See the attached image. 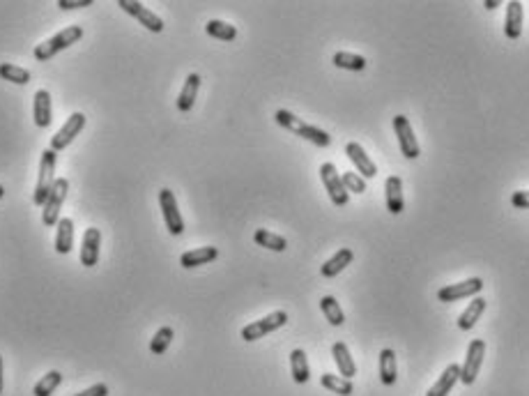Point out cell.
Returning <instances> with one entry per match:
<instances>
[{"label": "cell", "mask_w": 529, "mask_h": 396, "mask_svg": "<svg viewBox=\"0 0 529 396\" xmlns=\"http://www.w3.org/2000/svg\"><path fill=\"white\" fill-rule=\"evenodd\" d=\"M55 154L51 148H46L42 152V159H39V173H37V187L33 194V203L37 208H44V203L48 198V191H51L53 182H55Z\"/></svg>", "instance_id": "3"}, {"label": "cell", "mask_w": 529, "mask_h": 396, "mask_svg": "<svg viewBox=\"0 0 529 396\" xmlns=\"http://www.w3.org/2000/svg\"><path fill=\"white\" fill-rule=\"evenodd\" d=\"M346 157L355 164L357 171L364 178H375L378 176V166L368 159V154L364 152V148H361L359 143H348V146H346Z\"/></svg>", "instance_id": "17"}, {"label": "cell", "mask_w": 529, "mask_h": 396, "mask_svg": "<svg viewBox=\"0 0 529 396\" xmlns=\"http://www.w3.org/2000/svg\"><path fill=\"white\" fill-rule=\"evenodd\" d=\"M288 323V314L286 311H274L269 316L260 318V321H253L247 327H242V339L244 341H258L262 336H267L272 332H277L279 327H283Z\"/></svg>", "instance_id": "5"}, {"label": "cell", "mask_w": 529, "mask_h": 396, "mask_svg": "<svg viewBox=\"0 0 529 396\" xmlns=\"http://www.w3.org/2000/svg\"><path fill=\"white\" fill-rule=\"evenodd\" d=\"M290 371H292V380H295L297 385L309 382V378H311L309 357L301 348H295V350L290 353Z\"/></svg>", "instance_id": "25"}, {"label": "cell", "mask_w": 529, "mask_h": 396, "mask_svg": "<svg viewBox=\"0 0 529 396\" xmlns=\"http://www.w3.org/2000/svg\"><path fill=\"white\" fill-rule=\"evenodd\" d=\"M274 118H277V122L281 124V127H286L288 132H295L297 137L306 139L309 143H313V146L318 148H327L331 143V137L327 132H322L318 127H313V124H306L304 120H299L295 113H290L286 109H279L277 113H274Z\"/></svg>", "instance_id": "1"}, {"label": "cell", "mask_w": 529, "mask_h": 396, "mask_svg": "<svg viewBox=\"0 0 529 396\" xmlns=\"http://www.w3.org/2000/svg\"><path fill=\"white\" fill-rule=\"evenodd\" d=\"M253 242H256L258 247L269 249V251H277V254H281V251L288 249L286 237L272 233V230H267V228H258L256 233H253Z\"/></svg>", "instance_id": "27"}, {"label": "cell", "mask_w": 529, "mask_h": 396, "mask_svg": "<svg viewBox=\"0 0 529 396\" xmlns=\"http://www.w3.org/2000/svg\"><path fill=\"white\" fill-rule=\"evenodd\" d=\"M117 7H122V12H127L129 16L139 18L141 26L148 28L150 33H161L164 31V21L156 16L152 9H148L139 0H117Z\"/></svg>", "instance_id": "10"}, {"label": "cell", "mask_w": 529, "mask_h": 396, "mask_svg": "<svg viewBox=\"0 0 529 396\" xmlns=\"http://www.w3.org/2000/svg\"><path fill=\"white\" fill-rule=\"evenodd\" d=\"M58 233H55V251L58 254H70L74 249V221L65 217L58 221Z\"/></svg>", "instance_id": "23"}, {"label": "cell", "mask_w": 529, "mask_h": 396, "mask_svg": "<svg viewBox=\"0 0 529 396\" xmlns=\"http://www.w3.org/2000/svg\"><path fill=\"white\" fill-rule=\"evenodd\" d=\"M460 380V366L458 364H449L444 373L439 375V380L426 392V396H449V392L454 390V385Z\"/></svg>", "instance_id": "22"}, {"label": "cell", "mask_w": 529, "mask_h": 396, "mask_svg": "<svg viewBox=\"0 0 529 396\" xmlns=\"http://www.w3.org/2000/svg\"><path fill=\"white\" fill-rule=\"evenodd\" d=\"M85 127V115L83 113H72L70 118H67V122L60 127V132L55 134V137L51 139V150L53 152H60V150H67V146L78 137V134L83 132Z\"/></svg>", "instance_id": "12"}, {"label": "cell", "mask_w": 529, "mask_h": 396, "mask_svg": "<svg viewBox=\"0 0 529 396\" xmlns=\"http://www.w3.org/2000/svg\"><path fill=\"white\" fill-rule=\"evenodd\" d=\"M320 309H322V314H325L327 321L334 325V327H341L343 323H346V314H343V309L336 302V297L325 295V297L320 299Z\"/></svg>", "instance_id": "31"}, {"label": "cell", "mask_w": 529, "mask_h": 396, "mask_svg": "<svg viewBox=\"0 0 529 396\" xmlns=\"http://www.w3.org/2000/svg\"><path fill=\"white\" fill-rule=\"evenodd\" d=\"M159 208H161V215L166 221V228H169L171 235H182L184 233V221L180 215V208H178V198L171 189H161L159 191Z\"/></svg>", "instance_id": "8"}, {"label": "cell", "mask_w": 529, "mask_h": 396, "mask_svg": "<svg viewBox=\"0 0 529 396\" xmlns=\"http://www.w3.org/2000/svg\"><path fill=\"white\" fill-rule=\"evenodd\" d=\"M483 311H486V299L483 297H474L465 311L458 316V327L463 332H469L479 323V318L483 316Z\"/></svg>", "instance_id": "24"}, {"label": "cell", "mask_w": 529, "mask_h": 396, "mask_svg": "<svg viewBox=\"0 0 529 396\" xmlns=\"http://www.w3.org/2000/svg\"><path fill=\"white\" fill-rule=\"evenodd\" d=\"M385 194H387V210L391 215H400L405 210V196H403V180L398 176H389L385 182Z\"/></svg>", "instance_id": "15"}, {"label": "cell", "mask_w": 529, "mask_h": 396, "mask_svg": "<svg viewBox=\"0 0 529 396\" xmlns=\"http://www.w3.org/2000/svg\"><path fill=\"white\" fill-rule=\"evenodd\" d=\"M205 33H208L210 37H214V40L233 42L235 37H237V28L226 23V21H219V18H212V21H208V26H205Z\"/></svg>", "instance_id": "29"}, {"label": "cell", "mask_w": 529, "mask_h": 396, "mask_svg": "<svg viewBox=\"0 0 529 396\" xmlns=\"http://www.w3.org/2000/svg\"><path fill=\"white\" fill-rule=\"evenodd\" d=\"M481 291H483V279L472 277V279H467V282L449 284L444 288H439L437 299L439 302H458V299H463V297H474Z\"/></svg>", "instance_id": "9"}, {"label": "cell", "mask_w": 529, "mask_h": 396, "mask_svg": "<svg viewBox=\"0 0 529 396\" xmlns=\"http://www.w3.org/2000/svg\"><path fill=\"white\" fill-rule=\"evenodd\" d=\"M67 191H70V182L67 178H55L51 191H48V198L44 203V210H42V221L44 226H58V221H60V210H63V203L67 198Z\"/></svg>", "instance_id": "4"}, {"label": "cell", "mask_w": 529, "mask_h": 396, "mask_svg": "<svg viewBox=\"0 0 529 396\" xmlns=\"http://www.w3.org/2000/svg\"><path fill=\"white\" fill-rule=\"evenodd\" d=\"M394 132H396L400 152H403L407 159H417L421 154V146H419V141L415 139L412 124H410V120L405 118V115H396V118H394Z\"/></svg>", "instance_id": "11"}, {"label": "cell", "mask_w": 529, "mask_h": 396, "mask_svg": "<svg viewBox=\"0 0 529 396\" xmlns=\"http://www.w3.org/2000/svg\"><path fill=\"white\" fill-rule=\"evenodd\" d=\"M33 118H35V124L39 129H46L53 120L51 95H48V90H44V88L37 90L35 97H33Z\"/></svg>", "instance_id": "14"}, {"label": "cell", "mask_w": 529, "mask_h": 396, "mask_svg": "<svg viewBox=\"0 0 529 396\" xmlns=\"http://www.w3.org/2000/svg\"><path fill=\"white\" fill-rule=\"evenodd\" d=\"M217 258H219L217 247H198V249L184 251V254L180 256V265L184 269H191V267H198V265H208Z\"/></svg>", "instance_id": "18"}, {"label": "cell", "mask_w": 529, "mask_h": 396, "mask_svg": "<svg viewBox=\"0 0 529 396\" xmlns=\"http://www.w3.org/2000/svg\"><path fill=\"white\" fill-rule=\"evenodd\" d=\"M331 355H334V362H336V366H338L341 378L352 380V375H357V364H355V360L350 357L348 346L343 343V341H336L334 346H331Z\"/></svg>", "instance_id": "19"}, {"label": "cell", "mask_w": 529, "mask_h": 396, "mask_svg": "<svg viewBox=\"0 0 529 396\" xmlns=\"http://www.w3.org/2000/svg\"><path fill=\"white\" fill-rule=\"evenodd\" d=\"M5 196V187L3 185H0V198H3Z\"/></svg>", "instance_id": "41"}, {"label": "cell", "mask_w": 529, "mask_h": 396, "mask_svg": "<svg viewBox=\"0 0 529 396\" xmlns=\"http://www.w3.org/2000/svg\"><path fill=\"white\" fill-rule=\"evenodd\" d=\"M511 205L518 210H527L529 208V191H515L511 196Z\"/></svg>", "instance_id": "37"}, {"label": "cell", "mask_w": 529, "mask_h": 396, "mask_svg": "<svg viewBox=\"0 0 529 396\" xmlns=\"http://www.w3.org/2000/svg\"><path fill=\"white\" fill-rule=\"evenodd\" d=\"M63 382V373L60 371H48L42 380H37L33 394L35 396H51L58 387H60Z\"/></svg>", "instance_id": "33"}, {"label": "cell", "mask_w": 529, "mask_h": 396, "mask_svg": "<svg viewBox=\"0 0 529 396\" xmlns=\"http://www.w3.org/2000/svg\"><path fill=\"white\" fill-rule=\"evenodd\" d=\"M380 380L387 387L396 382V353L391 348H385L380 353Z\"/></svg>", "instance_id": "26"}, {"label": "cell", "mask_w": 529, "mask_h": 396, "mask_svg": "<svg viewBox=\"0 0 529 396\" xmlns=\"http://www.w3.org/2000/svg\"><path fill=\"white\" fill-rule=\"evenodd\" d=\"M320 385L325 390L338 394V396H350L352 392H355V387H352V380H346V378H341V375H331V373H322L320 375Z\"/></svg>", "instance_id": "30"}, {"label": "cell", "mask_w": 529, "mask_h": 396, "mask_svg": "<svg viewBox=\"0 0 529 396\" xmlns=\"http://www.w3.org/2000/svg\"><path fill=\"white\" fill-rule=\"evenodd\" d=\"M483 355H486V341L483 339H474L472 343L467 346L465 364L460 366V382H463V385H474L479 371H481Z\"/></svg>", "instance_id": "7"}, {"label": "cell", "mask_w": 529, "mask_h": 396, "mask_svg": "<svg viewBox=\"0 0 529 396\" xmlns=\"http://www.w3.org/2000/svg\"><path fill=\"white\" fill-rule=\"evenodd\" d=\"M352 258H355V254H352V249H338L334 256H331L325 265L320 267V274L325 277V279H334L336 274H341L343 269H346L350 263H352Z\"/></svg>", "instance_id": "20"}, {"label": "cell", "mask_w": 529, "mask_h": 396, "mask_svg": "<svg viewBox=\"0 0 529 396\" xmlns=\"http://www.w3.org/2000/svg\"><path fill=\"white\" fill-rule=\"evenodd\" d=\"M74 396H109V387H106L104 382H97V385H92V387H87Z\"/></svg>", "instance_id": "36"}, {"label": "cell", "mask_w": 529, "mask_h": 396, "mask_svg": "<svg viewBox=\"0 0 529 396\" xmlns=\"http://www.w3.org/2000/svg\"><path fill=\"white\" fill-rule=\"evenodd\" d=\"M100 247H102V233L100 228H87L81 242V263L85 267H95L100 260Z\"/></svg>", "instance_id": "13"}, {"label": "cell", "mask_w": 529, "mask_h": 396, "mask_svg": "<svg viewBox=\"0 0 529 396\" xmlns=\"http://www.w3.org/2000/svg\"><path fill=\"white\" fill-rule=\"evenodd\" d=\"M341 180H343V187H346L348 194H350V191H352V194H364V191H366V180L361 178L359 173H350L348 171V173H343Z\"/></svg>", "instance_id": "35"}, {"label": "cell", "mask_w": 529, "mask_h": 396, "mask_svg": "<svg viewBox=\"0 0 529 396\" xmlns=\"http://www.w3.org/2000/svg\"><path fill=\"white\" fill-rule=\"evenodd\" d=\"M504 35L506 40H520L523 35V3H518V0H511V3L506 5V21H504Z\"/></svg>", "instance_id": "16"}, {"label": "cell", "mask_w": 529, "mask_h": 396, "mask_svg": "<svg viewBox=\"0 0 529 396\" xmlns=\"http://www.w3.org/2000/svg\"><path fill=\"white\" fill-rule=\"evenodd\" d=\"M334 65L338 70H348V72H364L368 63L364 55H357V53H348V51H338L334 53Z\"/></svg>", "instance_id": "28"}, {"label": "cell", "mask_w": 529, "mask_h": 396, "mask_svg": "<svg viewBox=\"0 0 529 396\" xmlns=\"http://www.w3.org/2000/svg\"><path fill=\"white\" fill-rule=\"evenodd\" d=\"M486 9H495V7H499V3H497V0H486Z\"/></svg>", "instance_id": "39"}, {"label": "cell", "mask_w": 529, "mask_h": 396, "mask_svg": "<svg viewBox=\"0 0 529 396\" xmlns=\"http://www.w3.org/2000/svg\"><path fill=\"white\" fill-rule=\"evenodd\" d=\"M320 178H322V182H325V189H327V194H329L331 203H334L336 208L348 205L350 194L346 191V187H343L341 173L336 171L334 164H331V161H325V164H322V166H320Z\"/></svg>", "instance_id": "6"}, {"label": "cell", "mask_w": 529, "mask_h": 396, "mask_svg": "<svg viewBox=\"0 0 529 396\" xmlns=\"http://www.w3.org/2000/svg\"><path fill=\"white\" fill-rule=\"evenodd\" d=\"M0 394H3V357H0Z\"/></svg>", "instance_id": "40"}, {"label": "cell", "mask_w": 529, "mask_h": 396, "mask_svg": "<svg viewBox=\"0 0 529 396\" xmlns=\"http://www.w3.org/2000/svg\"><path fill=\"white\" fill-rule=\"evenodd\" d=\"M81 37H83V28L81 26H67V28H63L60 33H55L51 40L37 44L35 46V58H37L39 63L51 60L53 55H58V53L65 51V49H70V46L76 44L78 40H81Z\"/></svg>", "instance_id": "2"}, {"label": "cell", "mask_w": 529, "mask_h": 396, "mask_svg": "<svg viewBox=\"0 0 529 396\" xmlns=\"http://www.w3.org/2000/svg\"><path fill=\"white\" fill-rule=\"evenodd\" d=\"M92 0H60L58 7L60 9H78V7H90Z\"/></svg>", "instance_id": "38"}, {"label": "cell", "mask_w": 529, "mask_h": 396, "mask_svg": "<svg viewBox=\"0 0 529 396\" xmlns=\"http://www.w3.org/2000/svg\"><path fill=\"white\" fill-rule=\"evenodd\" d=\"M173 336H175L173 327H161V330L152 336V341H150V353H152V355H164L166 350H169V346H171V341H173Z\"/></svg>", "instance_id": "34"}, {"label": "cell", "mask_w": 529, "mask_h": 396, "mask_svg": "<svg viewBox=\"0 0 529 396\" xmlns=\"http://www.w3.org/2000/svg\"><path fill=\"white\" fill-rule=\"evenodd\" d=\"M198 90H201V76L193 72L187 76V81H184V88L178 97V111L189 113L196 104V97H198Z\"/></svg>", "instance_id": "21"}, {"label": "cell", "mask_w": 529, "mask_h": 396, "mask_svg": "<svg viewBox=\"0 0 529 396\" xmlns=\"http://www.w3.org/2000/svg\"><path fill=\"white\" fill-rule=\"evenodd\" d=\"M0 79L12 81L16 85H26V83H31V72L23 70V67H18V65L3 63L0 65Z\"/></svg>", "instance_id": "32"}]
</instances>
